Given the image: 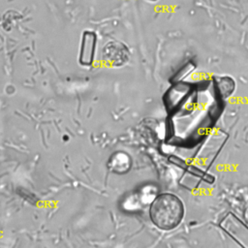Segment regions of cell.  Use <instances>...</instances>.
I'll return each mask as SVG.
<instances>
[{"label":"cell","instance_id":"obj_1","mask_svg":"<svg viewBox=\"0 0 248 248\" xmlns=\"http://www.w3.org/2000/svg\"><path fill=\"white\" fill-rule=\"evenodd\" d=\"M184 213L182 201L170 193H162L156 196L149 207L151 222L163 231L175 229L181 223Z\"/></svg>","mask_w":248,"mask_h":248},{"label":"cell","instance_id":"obj_2","mask_svg":"<svg viewBox=\"0 0 248 248\" xmlns=\"http://www.w3.org/2000/svg\"><path fill=\"white\" fill-rule=\"evenodd\" d=\"M129 49L127 46L117 41L108 42L104 46L102 57L104 63L112 67H119L129 60Z\"/></svg>","mask_w":248,"mask_h":248},{"label":"cell","instance_id":"obj_3","mask_svg":"<svg viewBox=\"0 0 248 248\" xmlns=\"http://www.w3.org/2000/svg\"><path fill=\"white\" fill-rule=\"evenodd\" d=\"M97 45L96 34L92 31H85L82 35L79 49V62L82 65H90L93 62Z\"/></svg>","mask_w":248,"mask_h":248},{"label":"cell","instance_id":"obj_4","mask_svg":"<svg viewBox=\"0 0 248 248\" xmlns=\"http://www.w3.org/2000/svg\"><path fill=\"white\" fill-rule=\"evenodd\" d=\"M216 92L222 99L230 97L235 88V81L229 76H217L213 78Z\"/></svg>","mask_w":248,"mask_h":248},{"label":"cell","instance_id":"obj_5","mask_svg":"<svg viewBox=\"0 0 248 248\" xmlns=\"http://www.w3.org/2000/svg\"><path fill=\"white\" fill-rule=\"evenodd\" d=\"M131 167V159L129 155L125 152H116L114 153L109 161L108 168L111 171L116 173H125L129 170Z\"/></svg>","mask_w":248,"mask_h":248},{"label":"cell","instance_id":"obj_6","mask_svg":"<svg viewBox=\"0 0 248 248\" xmlns=\"http://www.w3.org/2000/svg\"><path fill=\"white\" fill-rule=\"evenodd\" d=\"M148 1H152V2H155V1H157V0H148Z\"/></svg>","mask_w":248,"mask_h":248}]
</instances>
